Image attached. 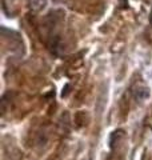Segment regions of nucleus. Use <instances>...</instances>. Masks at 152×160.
I'll return each instance as SVG.
<instances>
[{"mask_svg":"<svg viewBox=\"0 0 152 160\" xmlns=\"http://www.w3.org/2000/svg\"><path fill=\"white\" fill-rule=\"evenodd\" d=\"M134 96H135V99L136 100H145L149 96V91H148V88H145V87H143V88H138L136 91H134Z\"/></svg>","mask_w":152,"mask_h":160,"instance_id":"1","label":"nucleus"}]
</instances>
